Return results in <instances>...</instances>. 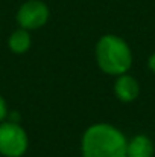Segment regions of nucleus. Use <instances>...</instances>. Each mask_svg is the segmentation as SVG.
I'll return each mask as SVG.
<instances>
[{"mask_svg":"<svg viewBox=\"0 0 155 157\" xmlns=\"http://www.w3.org/2000/svg\"><path fill=\"white\" fill-rule=\"evenodd\" d=\"M128 139L117 127L98 122L90 125L81 137L82 157H126Z\"/></svg>","mask_w":155,"mask_h":157,"instance_id":"f257e3e1","label":"nucleus"},{"mask_svg":"<svg viewBox=\"0 0 155 157\" xmlns=\"http://www.w3.org/2000/svg\"><path fill=\"white\" fill-rule=\"evenodd\" d=\"M94 56L99 69L111 76L128 73L134 61L128 41L116 34H105L98 40Z\"/></svg>","mask_w":155,"mask_h":157,"instance_id":"f03ea898","label":"nucleus"},{"mask_svg":"<svg viewBox=\"0 0 155 157\" xmlns=\"http://www.w3.org/2000/svg\"><path fill=\"white\" fill-rule=\"evenodd\" d=\"M29 148V137L24 128L15 121L0 124V156L21 157Z\"/></svg>","mask_w":155,"mask_h":157,"instance_id":"7ed1b4c3","label":"nucleus"},{"mask_svg":"<svg viewBox=\"0 0 155 157\" xmlns=\"http://www.w3.org/2000/svg\"><path fill=\"white\" fill-rule=\"evenodd\" d=\"M17 23L26 31L43 28L50 18V9L43 0H26L17 9Z\"/></svg>","mask_w":155,"mask_h":157,"instance_id":"20e7f679","label":"nucleus"},{"mask_svg":"<svg viewBox=\"0 0 155 157\" xmlns=\"http://www.w3.org/2000/svg\"><path fill=\"white\" fill-rule=\"evenodd\" d=\"M114 95L120 102H125V104L132 102L140 95V84L129 73L119 75L116 76V81H114Z\"/></svg>","mask_w":155,"mask_h":157,"instance_id":"39448f33","label":"nucleus"},{"mask_svg":"<svg viewBox=\"0 0 155 157\" xmlns=\"http://www.w3.org/2000/svg\"><path fill=\"white\" fill-rule=\"evenodd\" d=\"M155 142L146 134H135L128 140L126 157H154Z\"/></svg>","mask_w":155,"mask_h":157,"instance_id":"423d86ee","label":"nucleus"},{"mask_svg":"<svg viewBox=\"0 0 155 157\" xmlns=\"http://www.w3.org/2000/svg\"><path fill=\"white\" fill-rule=\"evenodd\" d=\"M32 46V37H31V32L23 29V28H18L15 29L9 38H8V48L9 51L17 55H21V53H26Z\"/></svg>","mask_w":155,"mask_h":157,"instance_id":"0eeeda50","label":"nucleus"},{"mask_svg":"<svg viewBox=\"0 0 155 157\" xmlns=\"http://www.w3.org/2000/svg\"><path fill=\"white\" fill-rule=\"evenodd\" d=\"M8 113H9V111H8V104H6L5 98H3V96H0V124L6 121Z\"/></svg>","mask_w":155,"mask_h":157,"instance_id":"6e6552de","label":"nucleus"},{"mask_svg":"<svg viewBox=\"0 0 155 157\" xmlns=\"http://www.w3.org/2000/svg\"><path fill=\"white\" fill-rule=\"evenodd\" d=\"M148 67H149V70L152 73H155V52L151 53L149 58H148Z\"/></svg>","mask_w":155,"mask_h":157,"instance_id":"1a4fd4ad","label":"nucleus"}]
</instances>
